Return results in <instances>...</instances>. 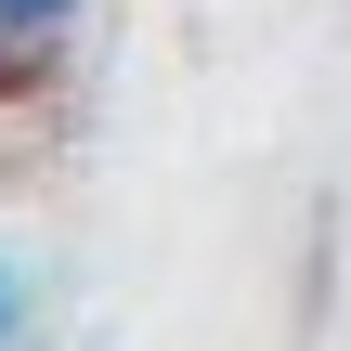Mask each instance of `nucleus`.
<instances>
[{
  "instance_id": "obj_1",
  "label": "nucleus",
  "mask_w": 351,
  "mask_h": 351,
  "mask_svg": "<svg viewBox=\"0 0 351 351\" xmlns=\"http://www.w3.org/2000/svg\"><path fill=\"white\" fill-rule=\"evenodd\" d=\"M0 26H13V39H39V52H52V39H65V26H78V0H0Z\"/></svg>"
},
{
  "instance_id": "obj_2",
  "label": "nucleus",
  "mask_w": 351,
  "mask_h": 351,
  "mask_svg": "<svg viewBox=\"0 0 351 351\" xmlns=\"http://www.w3.org/2000/svg\"><path fill=\"white\" fill-rule=\"evenodd\" d=\"M26 339V274H13V261H0V351Z\"/></svg>"
}]
</instances>
